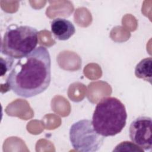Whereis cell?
<instances>
[{
  "label": "cell",
  "instance_id": "3",
  "mask_svg": "<svg viewBox=\"0 0 152 152\" xmlns=\"http://www.w3.org/2000/svg\"><path fill=\"white\" fill-rule=\"evenodd\" d=\"M38 43V31L28 26L11 25L4 34L1 53L12 59H20L31 53Z\"/></svg>",
  "mask_w": 152,
  "mask_h": 152
},
{
  "label": "cell",
  "instance_id": "5",
  "mask_svg": "<svg viewBox=\"0 0 152 152\" xmlns=\"http://www.w3.org/2000/svg\"><path fill=\"white\" fill-rule=\"evenodd\" d=\"M151 118L141 116L135 119L130 124L129 138L144 151H150L152 148Z\"/></svg>",
  "mask_w": 152,
  "mask_h": 152
},
{
  "label": "cell",
  "instance_id": "7",
  "mask_svg": "<svg viewBox=\"0 0 152 152\" xmlns=\"http://www.w3.org/2000/svg\"><path fill=\"white\" fill-rule=\"evenodd\" d=\"M152 58L151 57L141 60L135 68V76L151 84Z\"/></svg>",
  "mask_w": 152,
  "mask_h": 152
},
{
  "label": "cell",
  "instance_id": "1",
  "mask_svg": "<svg viewBox=\"0 0 152 152\" xmlns=\"http://www.w3.org/2000/svg\"><path fill=\"white\" fill-rule=\"evenodd\" d=\"M50 80L49 52L45 47L38 46L12 66L6 85L17 96L29 98L45 91Z\"/></svg>",
  "mask_w": 152,
  "mask_h": 152
},
{
  "label": "cell",
  "instance_id": "6",
  "mask_svg": "<svg viewBox=\"0 0 152 152\" xmlns=\"http://www.w3.org/2000/svg\"><path fill=\"white\" fill-rule=\"evenodd\" d=\"M51 32L54 37L59 40H66L75 32L74 24L69 20L64 18L53 19L50 25Z\"/></svg>",
  "mask_w": 152,
  "mask_h": 152
},
{
  "label": "cell",
  "instance_id": "2",
  "mask_svg": "<svg viewBox=\"0 0 152 152\" xmlns=\"http://www.w3.org/2000/svg\"><path fill=\"white\" fill-rule=\"evenodd\" d=\"M126 119L124 104L116 97H106L97 104L91 121L95 131L106 137L120 133L126 125Z\"/></svg>",
  "mask_w": 152,
  "mask_h": 152
},
{
  "label": "cell",
  "instance_id": "4",
  "mask_svg": "<svg viewBox=\"0 0 152 152\" xmlns=\"http://www.w3.org/2000/svg\"><path fill=\"white\" fill-rule=\"evenodd\" d=\"M69 134L72 147L78 151H97L102 146L104 140V137L95 131L92 121L88 119H81L73 124Z\"/></svg>",
  "mask_w": 152,
  "mask_h": 152
}]
</instances>
